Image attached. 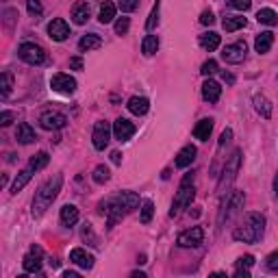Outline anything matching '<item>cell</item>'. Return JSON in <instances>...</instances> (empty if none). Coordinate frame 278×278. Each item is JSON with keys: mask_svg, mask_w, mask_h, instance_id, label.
<instances>
[{"mask_svg": "<svg viewBox=\"0 0 278 278\" xmlns=\"http://www.w3.org/2000/svg\"><path fill=\"white\" fill-rule=\"evenodd\" d=\"M263 230H265V217L261 213H248L241 226L233 230V237L243 243H256L263 237Z\"/></svg>", "mask_w": 278, "mask_h": 278, "instance_id": "1", "label": "cell"}, {"mask_svg": "<svg viewBox=\"0 0 278 278\" xmlns=\"http://www.w3.org/2000/svg\"><path fill=\"white\" fill-rule=\"evenodd\" d=\"M61 183H63V178L55 176V178H50V181H46L42 187L37 189L35 200H33V215L39 217V215L46 213V209L50 207L52 200H55L59 196V191H61Z\"/></svg>", "mask_w": 278, "mask_h": 278, "instance_id": "2", "label": "cell"}, {"mask_svg": "<svg viewBox=\"0 0 278 278\" xmlns=\"http://www.w3.org/2000/svg\"><path fill=\"white\" fill-rule=\"evenodd\" d=\"M243 194L241 191H228L226 198H224V202H222V207H220V215H217V224H222L224 222H228L233 215L239 213V209H243Z\"/></svg>", "mask_w": 278, "mask_h": 278, "instance_id": "3", "label": "cell"}, {"mask_svg": "<svg viewBox=\"0 0 278 278\" xmlns=\"http://www.w3.org/2000/svg\"><path fill=\"white\" fill-rule=\"evenodd\" d=\"M239 165H241V152H239V150H235V152H233V157L228 159L226 168H224V172H222V178L217 181V194H226V191H228V187L233 185V181L237 178Z\"/></svg>", "mask_w": 278, "mask_h": 278, "instance_id": "4", "label": "cell"}, {"mask_svg": "<svg viewBox=\"0 0 278 278\" xmlns=\"http://www.w3.org/2000/svg\"><path fill=\"white\" fill-rule=\"evenodd\" d=\"M194 196H196L194 185H189V183H181V187H178L176 196H174V202H172L170 217L181 215V211H183V209H187L189 204H191V200H194Z\"/></svg>", "mask_w": 278, "mask_h": 278, "instance_id": "5", "label": "cell"}, {"mask_svg": "<svg viewBox=\"0 0 278 278\" xmlns=\"http://www.w3.org/2000/svg\"><path fill=\"white\" fill-rule=\"evenodd\" d=\"M18 57L22 59L24 63H29V65H42L46 61L44 48H42V46H37V44H33V42H24L22 46H20Z\"/></svg>", "mask_w": 278, "mask_h": 278, "instance_id": "6", "label": "cell"}, {"mask_svg": "<svg viewBox=\"0 0 278 278\" xmlns=\"http://www.w3.org/2000/svg\"><path fill=\"white\" fill-rule=\"evenodd\" d=\"M65 124H68V117L59 111H46L39 115V126L44 130H61L65 128Z\"/></svg>", "mask_w": 278, "mask_h": 278, "instance_id": "7", "label": "cell"}, {"mask_svg": "<svg viewBox=\"0 0 278 278\" xmlns=\"http://www.w3.org/2000/svg\"><path fill=\"white\" fill-rule=\"evenodd\" d=\"M50 87L55 89L57 94L70 96V94H74V91H76V81L70 74H55L50 78Z\"/></svg>", "mask_w": 278, "mask_h": 278, "instance_id": "8", "label": "cell"}, {"mask_svg": "<svg viewBox=\"0 0 278 278\" xmlns=\"http://www.w3.org/2000/svg\"><path fill=\"white\" fill-rule=\"evenodd\" d=\"M246 52H248L246 42H235V44H228L222 50V59L226 63H241L246 59Z\"/></svg>", "mask_w": 278, "mask_h": 278, "instance_id": "9", "label": "cell"}, {"mask_svg": "<svg viewBox=\"0 0 278 278\" xmlns=\"http://www.w3.org/2000/svg\"><path fill=\"white\" fill-rule=\"evenodd\" d=\"M111 130H113V128H111L107 122H96L94 133H91V139H94V148L96 150H104L109 146Z\"/></svg>", "mask_w": 278, "mask_h": 278, "instance_id": "10", "label": "cell"}, {"mask_svg": "<svg viewBox=\"0 0 278 278\" xmlns=\"http://www.w3.org/2000/svg\"><path fill=\"white\" fill-rule=\"evenodd\" d=\"M204 239V230L200 226H194V228H189V230H185V233L178 235V246L181 248H196V246H200Z\"/></svg>", "mask_w": 278, "mask_h": 278, "instance_id": "11", "label": "cell"}, {"mask_svg": "<svg viewBox=\"0 0 278 278\" xmlns=\"http://www.w3.org/2000/svg\"><path fill=\"white\" fill-rule=\"evenodd\" d=\"M135 130H137L135 124L130 120H126V117H117L113 122V135H115L117 142H128V139L135 135Z\"/></svg>", "mask_w": 278, "mask_h": 278, "instance_id": "12", "label": "cell"}, {"mask_svg": "<svg viewBox=\"0 0 278 278\" xmlns=\"http://www.w3.org/2000/svg\"><path fill=\"white\" fill-rule=\"evenodd\" d=\"M22 267H24V272H29V274H37L39 269H42V248L33 246L31 252L24 256Z\"/></svg>", "mask_w": 278, "mask_h": 278, "instance_id": "13", "label": "cell"}, {"mask_svg": "<svg viewBox=\"0 0 278 278\" xmlns=\"http://www.w3.org/2000/svg\"><path fill=\"white\" fill-rule=\"evenodd\" d=\"M48 35L55 39V42H65V39L70 37V26H68V22H65L63 18L52 20V22L48 24Z\"/></svg>", "mask_w": 278, "mask_h": 278, "instance_id": "14", "label": "cell"}, {"mask_svg": "<svg viewBox=\"0 0 278 278\" xmlns=\"http://www.w3.org/2000/svg\"><path fill=\"white\" fill-rule=\"evenodd\" d=\"M70 261H72V263H76V265H78V267H83V269H91V267H94V261H96V259L87 252V250H83V248H74V250L70 252Z\"/></svg>", "mask_w": 278, "mask_h": 278, "instance_id": "15", "label": "cell"}, {"mask_svg": "<svg viewBox=\"0 0 278 278\" xmlns=\"http://www.w3.org/2000/svg\"><path fill=\"white\" fill-rule=\"evenodd\" d=\"M220 96H222V87H220V83H215V81H204L202 85V98L207 102H217L220 100Z\"/></svg>", "mask_w": 278, "mask_h": 278, "instance_id": "16", "label": "cell"}, {"mask_svg": "<svg viewBox=\"0 0 278 278\" xmlns=\"http://www.w3.org/2000/svg\"><path fill=\"white\" fill-rule=\"evenodd\" d=\"M128 111L133 115H146L148 113V109H150V102H148V98H144V96H133L128 100Z\"/></svg>", "mask_w": 278, "mask_h": 278, "instance_id": "17", "label": "cell"}, {"mask_svg": "<svg viewBox=\"0 0 278 278\" xmlns=\"http://www.w3.org/2000/svg\"><path fill=\"white\" fill-rule=\"evenodd\" d=\"M115 202H120L124 209L126 211H135L137 207H139V196L137 194H133V191H120L115 198H113Z\"/></svg>", "mask_w": 278, "mask_h": 278, "instance_id": "18", "label": "cell"}, {"mask_svg": "<svg viewBox=\"0 0 278 278\" xmlns=\"http://www.w3.org/2000/svg\"><path fill=\"white\" fill-rule=\"evenodd\" d=\"M196 146H185V148L178 152V157H176V168H189L191 163H194V159H196Z\"/></svg>", "mask_w": 278, "mask_h": 278, "instance_id": "19", "label": "cell"}, {"mask_svg": "<svg viewBox=\"0 0 278 278\" xmlns=\"http://www.w3.org/2000/svg\"><path fill=\"white\" fill-rule=\"evenodd\" d=\"M91 16V11H89V5L87 3H78L74 5V9H72V20H74V24H87V20Z\"/></svg>", "mask_w": 278, "mask_h": 278, "instance_id": "20", "label": "cell"}, {"mask_svg": "<svg viewBox=\"0 0 278 278\" xmlns=\"http://www.w3.org/2000/svg\"><path fill=\"white\" fill-rule=\"evenodd\" d=\"M211 130H213V120H211V117H204V120H200L196 124L194 135H196V139H200V142H207L211 137Z\"/></svg>", "mask_w": 278, "mask_h": 278, "instance_id": "21", "label": "cell"}, {"mask_svg": "<svg viewBox=\"0 0 278 278\" xmlns=\"http://www.w3.org/2000/svg\"><path fill=\"white\" fill-rule=\"evenodd\" d=\"M272 44H274V35L269 31L261 33V35H256V39H254V48H256V52H259V55H265V52L272 48Z\"/></svg>", "mask_w": 278, "mask_h": 278, "instance_id": "22", "label": "cell"}, {"mask_svg": "<svg viewBox=\"0 0 278 278\" xmlns=\"http://www.w3.org/2000/svg\"><path fill=\"white\" fill-rule=\"evenodd\" d=\"M78 222V209L74 204H63L61 207V224L63 226H74Z\"/></svg>", "mask_w": 278, "mask_h": 278, "instance_id": "23", "label": "cell"}, {"mask_svg": "<svg viewBox=\"0 0 278 278\" xmlns=\"http://www.w3.org/2000/svg\"><path fill=\"white\" fill-rule=\"evenodd\" d=\"M102 46V39H100V35H85V37H81V42H78V50L81 52H89V50H96V48H100Z\"/></svg>", "mask_w": 278, "mask_h": 278, "instance_id": "24", "label": "cell"}, {"mask_svg": "<svg viewBox=\"0 0 278 278\" xmlns=\"http://www.w3.org/2000/svg\"><path fill=\"white\" fill-rule=\"evenodd\" d=\"M16 137H18V142H20V144H24V146H26V144H33V142L37 139L35 130H33V128H31V124H26V122H22V124L18 126Z\"/></svg>", "mask_w": 278, "mask_h": 278, "instance_id": "25", "label": "cell"}, {"mask_svg": "<svg viewBox=\"0 0 278 278\" xmlns=\"http://www.w3.org/2000/svg\"><path fill=\"white\" fill-rule=\"evenodd\" d=\"M113 18H115V5L109 3V0H104V3L100 5L98 22H100V24H109V22H113Z\"/></svg>", "mask_w": 278, "mask_h": 278, "instance_id": "26", "label": "cell"}, {"mask_svg": "<svg viewBox=\"0 0 278 278\" xmlns=\"http://www.w3.org/2000/svg\"><path fill=\"white\" fill-rule=\"evenodd\" d=\"M254 109H256V113L261 117H265V120L272 117V102H269L265 96H254Z\"/></svg>", "mask_w": 278, "mask_h": 278, "instance_id": "27", "label": "cell"}, {"mask_svg": "<svg viewBox=\"0 0 278 278\" xmlns=\"http://www.w3.org/2000/svg\"><path fill=\"white\" fill-rule=\"evenodd\" d=\"M222 26H224V31H226V33H235V31H239V29L246 26V18H243V16H226V18H224V22H222Z\"/></svg>", "mask_w": 278, "mask_h": 278, "instance_id": "28", "label": "cell"}, {"mask_svg": "<svg viewBox=\"0 0 278 278\" xmlns=\"http://www.w3.org/2000/svg\"><path fill=\"white\" fill-rule=\"evenodd\" d=\"M200 46L204 50H209V52H213L220 48V35L213 31H209V33H204V35H200Z\"/></svg>", "mask_w": 278, "mask_h": 278, "instance_id": "29", "label": "cell"}, {"mask_svg": "<svg viewBox=\"0 0 278 278\" xmlns=\"http://www.w3.org/2000/svg\"><path fill=\"white\" fill-rule=\"evenodd\" d=\"M31 176H33V170L31 168H26V170L20 172V174L16 176V181H13V185H11V194H18V191H22L26 185H29Z\"/></svg>", "mask_w": 278, "mask_h": 278, "instance_id": "30", "label": "cell"}, {"mask_svg": "<svg viewBox=\"0 0 278 278\" xmlns=\"http://www.w3.org/2000/svg\"><path fill=\"white\" fill-rule=\"evenodd\" d=\"M256 20H259V24L276 26L278 24V13L274 9H259V13H256Z\"/></svg>", "mask_w": 278, "mask_h": 278, "instance_id": "31", "label": "cell"}, {"mask_svg": "<svg viewBox=\"0 0 278 278\" xmlns=\"http://www.w3.org/2000/svg\"><path fill=\"white\" fill-rule=\"evenodd\" d=\"M159 50V37L157 35H146L142 42V52L146 57H152Z\"/></svg>", "mask_w": 278, "mask_h": 278, "instance_id": "32", "label": "cell"}, {"mask_svg": "<svg viewBox=\"0 0 278 278\" xmlns=\"http://www.w3.org/2000/svg\"><path fill=\"white\" fill-rule=\"evenodd\" d=\"M48 161H50V157H48V152H37L35 157L31 159V163H29V168L33 170V172H39V170H44L46 165H48Z\"/></svg>", "mask_w": 278, "mask_h": 278, "instance_id": "33", "label": "cell"}, {"mask_svg": "<svg viewBox=\"0 0 278 278\" xmlns=\"http://www.w3.org/2000/svg\"><path fill=\"white\" fill-rule=\"evenodd\" d=\"M91 178H94L96 185H104L111 178V172H109L107 165H98V168L94 170V176H91Z\"/></svg>", "mask_w": 278, "mask_h": 278, "instance_id": "34", "label": "cell"}, {"mask_svg": "<svg viewBox=\"0 0 278 278\" xmlns=\"http://www.w3.org/2000/svg\"><path fill=\"white\" fill-rule=\"evenodd\" d=\"M159 9H161V0H157L155 7H152L150 16H148V20H146V31L157 29V24H159Z\"/></svg>", "mask_w": 278, "mask_h": 278, "instance_id": "35", "label": "cell"}, {"mask_svg": "<svg viewBox=\"0 0 278 278\" xmlns=\"http://www.w3.org/2000/svg\"><path fill=\"white\" fill-rule=\"evenodd\" d=\"M152 213H155V204H152L150 200H146L142 204V213H139V220H142V224H150Z\"/></svg>", "mask_w": 278, "mask_h": 278, "instance_id": "36", "label": "cell"}, {"mask_svg": "<svg viewBox=\"0 0 278 278\" xmlns=\"http://www.w3.org/2000/svg\"><path fill=\"white\" fill-rule=\"evenodd\" d=\"M11 87H13L11 74H9V72H3V76H0V89H3V98H7V96L11 94Z\"/></svg>", "mask_w": 278, "mask_h": 278, "instance_id": "37", "label": "cell"}, {"mask_svg": "<svg viewBox=\"0 0 278 278\" xmlns=\"http://www.w3.org/2000/svg\"><path fill=\"white\" fill-rule=\"evenodd\" d=\"M26 9H29V13L31 16H35V18H39L42 16V3L39 0H26Z\"/></svg>", "mask_w": 278, "mask_h": 278, "instance_id": "38", "label": "cell"}, {"mask_svg": "<svg viewBox=\"0 0 278 278\" xmlns=\"http://www.w3.org/2000/svg\"><path fill=\"white\" fill-rule=\"evenodd\" d=\"M226 5H230L237 11H248L250 5H252V0H226Z\"/></svg>", "mask_w": 278, "mask_h": 278, "instance_id": "39", "label": "cell"}, {"mask_svg": "<svg viewBox=\"0 0 278 278\" xmlns=\"http://www.w3.org/2000/svg\"><path fill=\"white\" fill-rule=\"evenodd\" d=\"M202 74L204 76H211V74H215V72H217V61H215V59H209V61H204L202 63Z\"/></svg>", "mask_w": 278, "mask_h": 278, "instance_id": "40", "label": "cell"}, {"mask_svg": "<svg viewBox=\"0 0 278 278\" xmlns=\"http://www.w3.org/2000/svg\"><path fill=\"white\" fill-rule=\"evenodd\" d=\"M128 26H130V20H128V18H120V20L115 22V33H117V35H126V33H128Z\"/></svg>", "mask_w": 278, "mask_h": 278, "instance_id": "41", "label": "cell"}, {"mask_svg": "<svg viewBox=\"0 0 278 278\" xmlns=\"http://www.w3.org/2000/svg\"><path fill=\"white\" fill-rule=\"evenodd\" d=\"M83 239L85 241L89 239V246H98V239H96V235H94V230H91L89 224H85V226H83Z\"/></svg>", "mask_w": 278, "mask_h": 278, "instance_id": "42", "label": "cell"}, {"mask_svg": "<svg viewBox=\"0 0 278 278\" xmlns=\"http://www.w3.org/2000/svg\"><path fill=\"white\" fill-rule=\"evenodd\" d=\"M139 7V0H120V11L122 13H130Z\"/></svg>", "mask_w": 278, "mask_h": 278, "instance_id": "43", "label": "cell"}, {"mask_svg": "<svg viewBox=\"0 0 278 278\" xmlns=\"http://www.w3.org/2000/svg\"><path fill=\"white\" fill-rule=\"evenodd\" d=\"M254 265V256L252 254H246V256H239V261H237V269H248Z\"/></svg>", "mask_w": 278, "mask_h": 278, "instance_id": "44", "label": "cell"}, {"mask_svg": "<svg viewBox=\"0 0 278 278\" xmlns=\"http://www.w3.org/2000/svg\"><path fill=\"white\" fill-rule=\"evenodd\" d=\"M265 267L269 269V272H278V250L265 259Z\"/></svg>", "mask_w": 278, "mask_h": 278, "instance_id": "45", "label": "cell"}, {"mask_svg": "<svg viewBox=\"0 0 278 278\" xmlns=\"http://www.w3.org/2000/svg\"><path fill=\"white\" fill-rule=\"evenodd\" d=\"M13 117H16L13 111H3V113H0V126H9Z\"/></svg>", "mask_w": 278, "mask_h": 278, "instance_id": "46", "label": "cell"}, {"mask_svg": "<svg viewBox=\"0 0 278 278\" xmlns=\"http://www.w3.org/2000/svg\"><path fill=\"white\" fill-rule=\"evenodd\" d=\"M200 22L204 26H211L215 22V16H213V11H202V16H200Z\"/></svg>", "mask_w": 278, "mask_h": 278, "instance_id": "47", "label": "cell"}, {"mask_svg": "<svg viewBox=\"0 0 278 278\" xmlns=\"http://www.w3.org/2000/svg\"><path fill=\"white\" fill-rule=\"evenodd\" d=\"M230 139H233V130L226 128V130L222 133V137H220V148H222V146H226V144L230 142Z\"/></svg>", "mask_w": 278, "mask_h": 278, "instance_id": "48", "label": "cell"}, {"mask_svg": "<svg viewBox=\"0 0 278 278\" xmlns=\"http://www.w3.org/2000/svg\"><path fill=\"white\" fill-rule=\"evenodd\" d=\"M70 68L72 70H83V59L81 57H72L70 59Z\"/></svg>", "mask_w": 278, "mask_h": 278, "instance_id": "49", "label": "cell"}, {"mask_svg": "<svg viewBox=\"0 0 278 278\" xmlns=\"http://www.w3.org/2000/svg\"><path fill=\"white\" fill-rule=\"evenodd\" d=\"M111 161H113L115 165H120V163H122V152H117V150L111 152Z\"/></svg>", "mask_w": 278, "mask_h": 278, "instance_id": "50", "label": "cell"}, {"mask_svg": "<svg viewBox=\"0 0 278 278\" xmlns=\"http://www.w3.org/2000/svg\"><path fill=\"white\" fill-rule=\"evenodd\" d=\"M222 78H224V81H226L228 85H233V83H235V76L230 74V72H222Z\"/></svg>", "mask_w": 278, "mask_h": 278, "instance_id": "51", "label": "cell"}, {"mask_svg": "<svg viewBox=\"0 0 278 278\" xmlns=\"http://www.w3.org/2000/svg\"><path fill=\"white\" fill-rule=\"evenodd\" d=\"M63 276H65V278H76L78 272H63Z\"/></svg>", "mask_w": 278, "mask_h": 278, "instance_id": "52", "label": "cell"}, {"mask_svg": "<svg viewBox=\"0 0 278 278\" xmlns=\"http://www.w3.org/2000/svg\"><path fill=\"white\" fill-rule=\"evenodd\" d=\"M274 191H276V198H278V174H276V178H274Z\"/></svg>", "mask_w": 278, "mask_h": 278, "instance_id": "53", "label": "cell"}, {"mask_svg": "<svg viewBox=\"0 0 278 278\" xmlns=\"http://www.w3.org/2000/svg\"><path fill=\"white\" fill-rule=\"evenodd\" d=\"M133 278H146V274H142V272H133Z\"/></svg>", "mask_w": 278, "mask_h": 278, "instance_id": "54", "label": "cell"}]
</instances>
